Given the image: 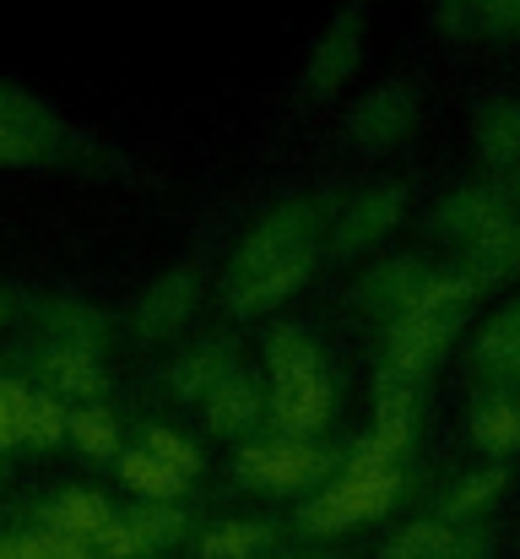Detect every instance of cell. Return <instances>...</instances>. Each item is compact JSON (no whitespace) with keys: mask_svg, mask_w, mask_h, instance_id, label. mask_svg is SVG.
Wrapping results in <instances>:
<instances>
[{"mask_svg":"<svg viewBox=\"0 0 520 559\" xmlns=\"http://www.w3.org/2000/svg\"><path fill=\"white\" fill-rule=\"evenodd\" d=\"M326 228H331V217H326L321 195H293V201H277L271 212H261L255 228L233 250V266L222 283L228 310L250 321V316L293 299L315 277V261L326 250Z\"/></svg>","mask_w":520,"mask_h":559,"instance_id":"6da1fadb","label":"cell"},{"mask_svg":"<svg viewBox=\"0 0 520 559\" xmlns=\"http://www.w3.org/2000/svg\"><path fill=\"white\" fill-rule=\"evenodd\" d=\"M472 294H477V288H472L461 272H434L428 288H423V294L390 321L379 370L396 374V380H407V385H418L423 374L439 365V354L456 343V332L467 326V305H472Z\"/></svg>","mask_w":520,"mask_h":559,"instance_id":"7a4b0ae2","label":"cell"},{"mask_svg":"<svg viewBox=\"0 0 520 559\" xmlns=\"http://www.w3.org/2000/svg\"><path fill=\"white\" fill-rule=\"evenodd\" d=\"M396 500H401V467H358V462H347L337 484H326L315 500H304L299 527L315 533V538H331V533H347V527H363V522L385 516Z\"/></svg>","mask_w":520,"mask_h":559,"instance_id":"3957f363","label":"cell"},{"mask_svg":"<svg viewBox=\"0 0 520 559\" xmlns=\"http://www.w3.org/2000/svg\"><path fill=\"white\" fill-rule=\"evenodd\" d=\"M65 153L60 115L16 82H0V169H38Z\"/></svg>","mask_w":520,"mask_h":559,"instance_id":"277c9868","label":"cell"},{"mask_svg":"<svg viewBox=\"0 0 520 559\" xmlns=\"http://www.w3.org/2000/svg\"><path fill=\"white\" fill-rule=\"evenodd\" d=\"M239 478L250 489H266V495H293V489H310L331 473V451L315 445V440H250L239 445Z\"/></svg>","mask_w":520,"mask_h":559,"instance_id":"5b68a950","label":"cell"},{"mask_svg":"<svg viewBox=\"0 0 520 559\" xmlns=\"http://www.w3.org/2000/svg\"><path fill=\"white\" fill-rule=\"evenodd\" d=\"M401 212H407V195H401L396 186L358 190L342 212L331 217V228H326V245H331L337 255H363V250L385 245V239L401 228Z\"/></svg>","mask_w":520,"mask_h":559,"instance_id":"8992f818","label":"cell"},{"mask_svg":"<svg viewBox=\"0 0 520 559\" xmlns=\"http://www.w3.org/2000/svg\"><path fill=\"white\" fill-rule=\"evenodd\" d=\"M412 126H418V98H412V87H374V93H363L352 109H347L342 120V136L352 147H368V153H385V147H401L407 136H412Z\"/></svg>","mask_w":520,"mask_h":559,"instance_id":"52a82bcc","label":"cell"},{"mask_svg":"<svg viewBox=\"0 0 520 559\" xmlns=\"http://www.w3.org/2000/svg\"><path fill=\"white\" fill-rule=\"evenodd\" d=\"M65 440V407L27 385V380H0V451L5 445H60Z\"/></svg>","mask_w":520,"mask_h":559,"instance_id":"ba28073f","label":"cell"},{"mask_svg":"<svg viewBox=\"0 0 520 559\" xmlns=\"http://www.w3.org/2000/svg\"><path fill=\"white\" fill-rule=\"evenodd\" d=\"M358 55H363V5H347L331 16V27L315 38L310 49V66H304V93L310 98H331L342 93L358 71Z\"/></svg>","mask_w":520,"mask_h":559,"instance_id":"9c48e42d","label":"cell"},{"mask_svg":"<svg viewBox=\"0 0 520 559\" xmlns=\"http://www.w3.org/2000/svg\"><path fill=\"white\" fill-rule=\"evenodd\" d=\"M33 374H38V391L76 396V407L98 402L109 391V370H104L98 348H71V343H49V337L33 348Z\"/></svg>","mask_w":520,"mask_h":559,"instance_id":"30bf717a","label":"cell"},{"mask_svg":"<svg viewBox=\"0 0 520 559\" xmlns=\"http://www.w3.org/2000/svg\"><path fill=\"white\" fill-rule=\"evenodd\" d=\"M266 418L288 440H315L331 424V380H326V370L299 374V380H271L266 385Z\"/></svg>","mask_w":520,"mask_h":559,"instance_id":"8fae6325","label":"cell"},{"mask_svg":"<svg viewBox=\"0 0 520 559\" xmlns=\"http://www.w3.org/2000/svg\"><path fill=\"white\" fill-rule=\"evenodd\" d=\"M510 212H516V206H510L505 186H488V180H477V186L450 190V195L434 206V234L467 250L477 234H488V228H494V223H505Z\"/></svg>","mask_w":520,"mask_h":559,"instance_id":"7c38bea8","label":"cell"},{"mask_svg":"<svg viewBox=\"0 0 520 559\" xmlns=\"http://www.w3.org/2000/svg\"><path fill=\"white\" fill-rule=\"evenodd\" d=\"M195 305H201V277H195L190 266H173V272L153 277V283L142 288V299L131 305V326H136L142 337H169L173 326L190 321Z\"/></svg>","mask_w":520,"mask_h":559,"instance_id":"4fadbf2b","label":"cell"},{"mask_svg":"<svg viewBox=\"0 0 520 559\" xmlns=\"http://www.w3.org/2000/svg\"><path fill=\"white\" fill-rule=\"evenodd\" d=\"M428 266L418 261V255H390V261H374V266H363V277H358V305L368 310V316H379V321H396L423 288H428Z\"/></svg>","mask_w":520,"mask_h":559,"instance_id":"5bb4252c","label":"cell"},{"mask_svg":"<svg viewBox=\"0 0 520 559\" xmlns=\"http://www.w3.org/2000/svg\"><path fill=\"white\" fill-rule=\"evenodd\" d=\"M233 370H239L233 343L206 337V343H195V348H184V354L173 359L169 374H164V385H169L173 402H206V396H211Z\"/></svg>","mask_w":520,"mask_h":559,"instance_id":"9a60e30c","label":"cell"},{"mask_svg":"<svg viewBox=\"0 0 520 559\" xmlns=\"http://www.w3.org/2000/svg\"><path fill=\"white\" fill-rule=\"evenodd\" d=\"M461 266H467L461 277H467L477 294L520 277V212H510L505 223H494L488 234H477V239L461 250Z\"/></svg>","mask_w":520,"mask_h":559,"instance_id":"2e32d148","label":"cell"},{"mask_svg":"<svg viewBox=\"0 0 520 559\" xmlns=\"http://www.w3.org/2000/svg\"><path fill=\"white\" fill-rule=\"evenodd\" d=\"M434 16L450 38H520V0H439Z\"/></svg>","mask_w":520,"mask_h":559,"instance_id":"e0dca14e","label":"cell"},{"mask_svg":"<svg viewBox=\"0 0 520 559\" xmlns=\"http://www.w3.org/2000/svg\"><path fill=\"white\" fill-rule=\"evenodd\" d=\"M179 527H184V516L173 506H153L147 500L131 516H114V527H109V538L98 549L114 559H136V555H147V549H158V544H169V538H179Z\"/></svg>","mask_w":520,"mask_h":559,"instance_id":"ac0fdd59","label":"cell"},{"mask_svg":"<svg viewBox=\"0 0 520 559\" xmlns=\"http://www.w3.org/2000/svg\"><path fill=\"white\" fill-rule=\"evenodd\" d=\"M472 365L488 374L505 396L520 391V305L499 310V316L477 332V354H472Z\"/></svg>","mask_w":520,"mask_h":559,"instance_id":"d6986e66","label":"cell"},{"mask_svg":"<svg viewBox=\"0 0 520 559\" xmlns=\"http://www.w3.org/2000/svg\"><path fill=\"white\" fill-rule=\"evenodd\" d=\"M201 407H206V424H211L217 435H250V429L261 424V413H266V391H261L255 374L233 370Z\"/></svg>","mask_w":520,"mask_h":559,"instance_id":"ffe728a7","label":"cell"},{"mask_svg":"<svg viewBox=\"0 0 520 559\" xmlns=\"http://www.w3.org/2000/svg\"><path fill=\"white\" fill-rule=\"evenodd\" d=\"M109 527H114V511H109L104 495L71 489V495H60V500L49 506V533L76 538V544H87V549H98V544L109 538Z\"/></svg>","mask_w":520,"mask_h":559,"instance_id":"44dd1931","label":"cell"},{"mask_svg":"<svg viewBox=\"0 0 520 559\" xmlns=\"http://www.w3.org/2000/svg\"><path fill=\"white\" fill-rule=\"evenodd\" d=\"M38 326H44L49 343H71V348H98V354H104V343H109L104 310L76 305V299H49V305H38Z\"/></svg>","mask_w":520,"mask_h":559,"instance_id":"7402d4cb","label":"cell"},{"mask_svg":"<svg viewBox=\"0 0 520 559\" xmlns=\"http://www.w3.org/2000/svg\"><path fill=\"white\" fill-rule=\"evenodd\" d=\"M472 136H477V158H483L488 169H516L520 164V104L516 98L488 104V109L477 115Z\"/></svg>","mask_w":520,"mask_h":559,"instance_id":"603a6c76","label":"cell"},{"mask_svg":"<svg viewBox=\"0 0 520 559\" xmlns=\"http://www.w3.org/2000/svg\"><path fill=\"white\" fill-rule=\"evenodd\" d=\"M467 429H472V445L483 451V456H516L520 451V402L516 396H488V402H477L472 407V418H467Z\"/></svg>","mask_w":520,"mask_h":559,"instance_id":"cb8c5ba5","label":"cell"},{"mask_svg":"<svg viewBox=\"0 0 520 559\" xmlns=\"http://www.w3.org/2000/svg\"><path fill=\"white\" fill-rule=\"evenodd\" d=\"M315 370H326V359H321V343L304 326H277L266 337V380H299V374Z\"/></svg>","mask_w":520,"mask_h":559,"instance_id":"d4e9b609","label":"cell"},{"mask_svg":"<svg viewBox=\"0 0 520 559\" xmlns=\"http://www.w3.org/2000/svg\"><path fill=\"white\" fill-rule=\"evenodd\" d=\"M505 495V467H477V473H461L456 484H450V495H445V522L456 527V522H477L494 500Z\"/></svg>","mask_w":520,"mask_h":559,"instance_id":"484cf974","label":"cell"},{"mask_svg":"<svg viewBox=\"0 0 520 559\" xmlns=\"http://www.w3.org/2000/svg\"><path fill=\"white\" fill-rule=\"evenodd\" d=\"M65 440L87 456H120V424L104 402H82L65 413Z\"/></svg>","mask_w":520,"mask_h":559,"instance_id":"4316f807","label":"cell"},{"mask_svg":"<svg viewBox=\"0 0 520 559\" xmlns=\"http://www.w3.org/2000/svg\"><path fill=\"white\" fill-rule=\"evenodd\" d=\"M120 478H125L131 495H142V500H153V506H169V500H179V489H184V478H179L173 467H164L158 456H147L142 445L120 456Z\"/></svg>","mask_w":520,"mask_h":559,"instance_id":"83f0119b","label":"cell"},{"mask_svg":"<svg viewBox=\"0 0 520 559\" xmlns=\"http://www.w3.org/2000/svg\"><path fill=\"white\" fill-rule=\"evenodd\" d=\"M450 538H456V527H450L445 516H423V522L401 527V533L385 544V555L379 559H439Z\"/></svg>","mask_w":520,"mask_h":559,"instance_id":"f1b7e54d","label":"cell"},{"mask_svg":"<svg viewBox=\"0 0 520 559\" xmlns=\"http://www.w3.org/2000/svg\"><path fill=\"white\" fill-rule=\"evenodd\" d=\"M271 544V527L266 522H222V527H211L206 533V555L211 559H250V555H261Z\"/></svg>","mask_w":520,"mask_h":559,"instance_id":"f546056e","label":"cell"},{"mask_svg":"<svg viewBox=\"0 0 520 559\" xmlns=\"http://www.w3.org/2000/svg\"><path fill=\"white\" fill-rule=\"evenodd\" d=\"M142 451L158 456L164 467H173L179 478H190V473L201 467V451H195L179 429H169V424H147V429H142Z\"/></svg>","mask_w":520,"mask_h":559,"instance_id":"4dcf8cb0","label":"cell"},{"mask_svg":"<svg viewBox=\"0 0 520 559\" xmlns=\"http://www.w3.org/2000/svg\"><path fill=\"white\" fill-rule=\"evenodd\" d=\"M16 559H93V549L44 527V533H33V538H22V544H16Z\"/></svg>","mask_w":520,"mask_h":559,"instance_id":"1f68e13d","label":"cell"},{"mask_svg":"<svg viewBox=\"0 0 520 559\" xmlns=\"http://www.w3.org/2000/svg\"><path fill=\"white\" fill-rule=\"evenodd\" d=\"M439 559H488V533H477V527H456V538L445 544V555Z\"/></svg>","mask_w":520,"mask_h":559,"instance_id":"d6a6232c","label":"cell"},{"mask_svg":"<svg viewBox=\"0 0 520 559\" xmlns=\"http://www.w3.org/2000/svg\"><path fill=\"white\" fill-rule=\"evenodd\" d=\"M499 186H505V195H510V206L520 212V164L516 169H505V180H499Z\"/></svg>","mask_w":520,"mask_h":559,"instance_id":"836d02e7","label":"cell"},{"mask_svg":"<svg viewBox=\"0 0 520 559\" xmlns=\"http://www.w3.org/2000/svg\"><path fill=\"white\" fill-rule=\"evenodd\" d=\"M0 559H16V538H0Z\"/></svg>","mask_w":520,"mask_h":559,"instance_id":"e575fe53","label":"cell"},{"mask_svg":"<svg viewBox=\"0 0 520 559\" xmlns=\"http://www.w3.org/2000/svg\"><path fill=\"white\" fill-rule=\"evenodd\" d=\"M0 321H5V294H0Z\"/></svg>","mask_w":520,"mask_h":559,"instance_id":"d590c367","label":"cell"}]
</instances>
